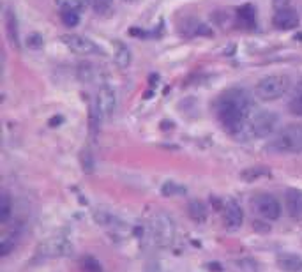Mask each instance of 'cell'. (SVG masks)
Segmentation results:
<instances>
[{"mask_svg":"<svg viewBox=\"0 0 302 272\" xmlns=\"http://www.w3.org/2000/svg\"><path fill=\"white\" fill-rule=\"evenodd\" d=\"M249 98L246 90L230 89L219 98L218 103V117L221 124L232 133H239L246 126V120L249 117Z\"/></svg>","mask_w":302,"mask_h":272,"instance_id":"cell-1","label":"cell"},{"mask_svg":"<svg viewBox=\"0 0 302 272\" xmlns=\"http://www.w3.org/2000/svg\"><path fill=\"white\" fill-rule=\"evenodd\" d=\"M267 151L274 154H295L302 151V127H286L267 143Z\"/></svg>","mask_w":302,"mask_h":272,"instance_id":"cell-2","label":"cell"},{"mask_svg":"<svg viewBox=\"0 0 302 272\" xmlns=\"http://www.w3.org/2000/svg\"><path fill=\"white\" fill-rule=\"evenodd\" d=\"M150 237L152 242L157 248H168L174 244L175 239V223L172 219V216H168L166 212H157L154 214V218L150 219L149 224Z\"/></svg>","mask_w":302,"mask_h":272,"instance_id":"cell-3","label":"cell"},{"mask_svg":"<svg viewBox=\"0 0 302 272\" xmlns=\"http://www.w3.org/2000/svg\"><path fill=\"white\" fill-rule=\"evenodd\" d=\"M290 89V78L286 74H269L256 83V98L262 101H276Z\"/></svg>","mask_w":302,"mask_h":272,"instance_id":"cell-4","label":"cell"},{"mask_svg":"<svg viewBox=\"0 0 302 272\" xmlns=\"http://www.w3.org/2000/svg\"><path fill=\"white\" fill-rule=\"evenodd\" d=\"M279 117L274 111H260L249 122V133L256 138H265L274 133L278 127Z\"/></svg>","mask_w":302,"mask_h":272,"instance_id":"cell-5","label":"cell"},{"mask_svg":"<svg viewBox=\"0 0 302 272\" xmlns=\"http://www.w3.org/2000/svg\"><path fill=\"white\" fill-rule=\"evenodd\" d=\"M253 211L265 221H276L281 216V203L274 198L272 195H258L251 200Z\"/></svg>","mask_w":302,"mask_h":272,"instance_id":"cell-6","label":"cell"},{"mask_svg":"<svg viewBox=\"0 0 302 272\" xmlns=\"http://www.w3.org/2000/svg\"><path fill=\"white\" fill-rule=\"evenodd\" d=\"M62 43H64L71 52L78 53V55H103V53H105L103 48H99L89 37L76 36V34L62 36Z\"/></svg>","mask_w":302,"mask_h":272,"instance_id":"cell-7","label":"cell"},{"mask_svg":"<svg viewBox=\"0 0 302 272\" xmlns=\"http://www.w3.org/2000/svg\"><path fill=\"white\" fill-rule=\"evenodd\" d=\"M115 108H117V96H115V90L108 85H103L97 94V110L103 115V118H110L115 113Z\"/></svg>","mask_w":302,"mask_h":272,"instance_id":"cell-8","label":"cell"},{"mask_svg":"<svg viewBox=\"0 0 302 272\" xmlns=\"http://www.w3.org/2000/svg\"><path fill=\"white\" fill-rule=\"evenodd\" d=\"M39 255L43 258H53V256H64L73 251V246L65 239H50L39 246Z\"/></svg>","mask_w":302,"mask_h":272,"instance_id":"cell-9","label":"cell"},{"mask_svg":"<svg viewBox=\"0 0 302 272\" xmlns=\"http://www.w3.org/2000/svg\"><path fill=\"white\" fill-rule=\"evenodd\" d=\"M244 223V211L235 200H228L225 203V226L228 230H239Z\"/></svg>","mask_w":302,"mask_h":272,"instance_id":"cell-10","label":"cell"},{"mask_svg":"<svg viewBox=\"0 0 302 272\" xmlns=\"http://www.w3.org/2000/svg\"><path fill=\"white\" fill-rule=\"evenodd\" d=\"M272 25H274L278 30H292L299 25V14L297 11L290 7H283L278 9L272 16Z\"/></svg>","mask_w":302,"mask_h":272,"instance_id":"cell-11","label":"cell"},{"mask_svg":"<svg viewBox=\"0 0 302 272\" xmlns=\"http://www.w3.org/2000/svg\"><path fill=\"white\" fill-rule=\"evenodd\" d=\"M285 207L292 219H302V191L301 189H288L285 195Z\"/></svg>","mask_w":302,"mask_h":272,"instance_id":"cell-12","label":"cell"},{"mask_svg":"<svg viewBox=\"0 0 302 272\" xmlns=\"http://www.w3.org/2000/svg\"><path fill=\"white\" fill-rule=\"evenodd\" d=\"M4 23H5V34L9 37V43L16 50H20V32H18V20L12 9H5L4 12Z\"/></svg>","mask_w":302,"mask_h":272,"instance_id":"cell-13","label":"cell"},{"mask_svg":"<svg viewBox=\"0 0 302 272\" xmlns=\"http://www.w3.org/2000/svg\"><path fill=\"white\" fill-rule=\"evenodd\" d=\"M278 267L286 272H301L302 258L292 253H283V255H278Z\"/></svg>","mask_w":302,"mask_h":272,"instance_id":"cell-14","label":"cell"},{"mask_svg":"<svg viewBox=\"0 0 302 272\" xmlns=\"http://www.w3.org/2000/svg\"><path fill=\"white\" fill-rule=\"evenodd\" d=\"M187 214H189V218L194 221V223H205L207 221L205 203L200 202V200H193V202H189V205H187Z\"/></svg>","mask_w":302,"mask_h":272,"instance_id":"cell-15","label":"cell"},{"mask_svg":"<svg viewBox=\"0 0 302 272\" xmlns=\"http://www.w3.org/2000/svg\"><path fill=\"white\" fill-rule=\"evenodd\" d=\"M270 170L265 166H251L246 168L244 171H241V179L246 180V182H253V180L263 179V177H270Z\"/></svg>","mask_w":302,"mask_h":272,"instance_id":"cell-16","label":"cell"},{"mask_svg":"<svg viewBox=\"0 0 302 272\" xmlns=\"http://www.w3.org/2000/svg\"><path fill=\"white\" fill-rule=\"evenodd\" d=\"M237 14H239V20L244 25H247V27H253V25L256 23V9L251 4H246L242 5L241 9H237Z\"/></svg>","mask_w":302,"mask_h":272,"instance_id":"cell-17","label":"cell"},{"mask_svg":"<svg viewBox=\"0 0 302 272\" xmlns=\"http://www.w3.org/2000/svg\"><path fill=\"white\" fill-rule=\"evenodd\" d=\"M80 269L81 272H105L101 262L94 256H83L80 260Z\"/></svg>","mask_w":302,"mask_h":272,"instance_id":"cell-18","label":"cell"},{"mask_svg":"<svg viewBox=\"0 0 302 272\" xmlns=\"http://www.w3.org/2000/svg\"><path fill=\"white\" fill-rule=\"evenodd\" d=\"M57 5L62 9H71V11H83L89 5V0H55Z\"/></svg>","mask_w":302,"mask_h":272,"instance_id":"cell-19","label":"cell"},{"mask_svg":"<svg viewBox=\"0 0 302 272\" xmlns=\"http://www.w3.org/2000/svg\"><path fill=\"white\" fill-rule=\"evenodd\" d=\"M11 198L7 193H2V196H0V223H7L11 218Z\"/></svg>","mask_w":302,"mask_h":272,"instance_id":"cell-20","label":"cell"},{"mask_svg":"<svg viewBox=\"0 0 302 272\" xmlns=\"http://www.w3.org/2000/svg\"><path fill=\"white\" fill-rule=\"evenodd\" d=\"M60 20L67 27H76L80 23V12L71 11V9H62L60 11Z\"/></svg>","mask_w":302,"mask_h":272,"instance_id":"cell-21","label":"cell"},{"mask_svg":"<svg viewBox=\"0 0 302 272\" xmlns=\"http://www.w3.org/2000/svg\"><path fill=\"white\" fill-rule=\"evenodd\" d=\"M117 53H115V60L121 67H127L131 64V52H129L127 46L124 45H117Z\"/></svg>","mask_w":302,"mask_h":272,"instance_id":"cell-22","label":"cell"},{"mask_svg":"<svg viewBox=\"0 0 302 272\" xmlns=\"http://www.w3.org/2000/svg\"><path fill=\"white\" fill-rule=\"evenodd\" d=\"M161 191L165 196H175V195H184L185 187L179 186V184H175V182H166L165 186H163Z\"/></svg>","mask_w":302,"mask_h":272,"instance_id":"cell-23","label":"cell"},{"mask_svg":"<svg viewBox=\"0 0 302 272\" xmlns=\"http://www.w3.org/2000/svg\"><path fill=\"white\" fill-rule=\"evenodd\" d=\"M14 246H16V239L11 235L4 237L2 239V242H0V256H7L9 253L14 249Z\"/></svg>","mask_w":302,"mask_h":272,"instance_id":"cell-24","label":"cell"},{"mask_svg":"<svg viewBox=\"0 0 302 272\" xmlns=\"http://www.w3.org/2000/svg\"><path fill=\"white\" fill-rule=\"evenodd\" d=\"M237 267L241 269L242 272H256L258 271L256 260H251V258H242V260H237Z\"/></svg>","mask_w":302,"mask_h":272,"instance_id":"cell-25","label":"cell"},{"mask_svg":"<svg viewBox=\"0 0 302 272\" xmlns=\"http://www.w3.org/2000/svg\"><path fill=\"white\" fill-rule=\"evenodd\" d=\"M288 108H290V113L292 115H297V117H302V92L297 94L294 99L290 101V105H288Z\"/></svg>","mask_w":302,"mask_h":272,"instance_id":"cell-26","label":"cell"},{"mask_svg":"<svg viewBox=\"0 0 302 272\" xmlns=\"http://www.w3.org/2000/svg\"><path fill=\"white\" fill-rule=\"evenodd\" d=\"M78 76H80L81 81H90V80H92V65L80 64V67H78Z\"/></svg>","mask_w":302,"mask_h":272,"instance_id":"cell-27","label":"cell"},{"mask_svg":"<svg viewBox=\"0 0 302 272\" xmlns=\"http://www.w3.org/2000/svg\"><path fill=\"white\" fill-rule=\"evenodd\" d=\"M113 5V0H94V9L97 12H106Z\"/></svg>","mask_w":302,"mask_h":272,"instance_id":"cell-28","label":"cell"},{"mask_svg":"<svg viewBox=\"0 0 302 272\" xmlns=\"http://www.w3.org/2000/svg\"><path fill=\"white\" fill-rule=\"evenodd\" d=\"M81 161H83V170L85 171H92L94 168V161L92 156H90L89 151H83V156H81Z\"/></svg>","mask_w":302,"mask_h":272,"instance_id":"cell-29","label":"cell"},{"mask_svg":"<svg viewBox=\"0 0 302 272\" xmlns=\"http://www.w3.org/2000/svg\"><path fill=\"white\" fill-rule=\"evenodd\" d=\"M27 43L30 48H39V46H43V37H41L39 34H32V36L28 37Z\"/></svg>","mask_w":302,"mask_h":272,"instance_id":"cell-30","label":"cell"},{"mask_svg":"<svg viewBox=\"0 0 302 272\" xmlns=\"http://www.w3.org/2000/svg\"><path fill=\"white\" fill-rule=\"evenodd\" d=\"M288 2H290V0H274L276 11H278V9H283V7H288Z\"/></svg>","mask_w":302,"mask_h":272,"instance_id":"cell-31","label":"cell"},{"mask_svg":"<svg viewBox=\"0 0 302 272\" xmlns=\"http://www.w3.org/2000/svg\"><path fill=\"white\" fill-rule=\"evenodd\" d=\"M124 2H134V0H124Z\"/></svg>","mask_w":302,"mask_h":272,"instance_id":"cell-32","label":"cell"}]
</instances>
